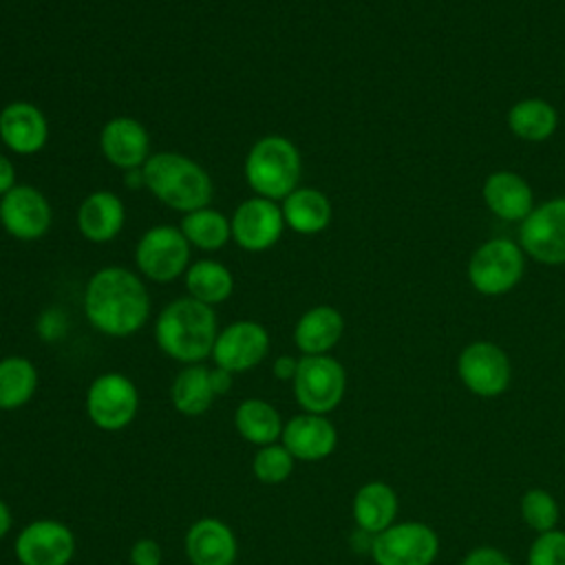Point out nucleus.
Wrapping results in <instances>:
<instances>
[{"label":"nucleus","instance_id":"obj_5","mask_svg":"<svg viewBox=\"0 0 565 565\" xmlns=\"http://www.w3.org/2000/svg\"><path fill=\"white\" fill-rule=\"evenodd\" d=\"M294 397L302 413L329 415L335 411L347 391V373L344 366L324 355H302L298 360V371L291 380Z\"/></svg>","mask_w":565,"mask_h":565},{"label":"nucleus","instance_id":"obj_41","mask_svg":"<svg viewBox=\"0 0 565 565\" xmlns=\"http://www.w3.org/2000/svg\"><path fill=\"white\" fill-rule=\"evenodd\" d=\"M2 413H4V411H2V408H0V419H2Z\"/></svg>","mask_w":565,"mask_h":565},{"label":"nucleus","instance_id":"obj_33","mask_svg":"<svg viewBox=\"0 0 565 565\" xmlns=\"http://www.w3.org/2000/svg\"><path fill=\"white\" fill-rule=\"evenodd\" d=\"M527 565H565V532L554 527L536 534L527 550Z\"/></svg>","mask_w":565,"mask_h":565},{"label":"nucleus","instance_id":"obj_40","mask_svg":"<svg viewBox=\"0 0 565 565\" xmlns=\"http://www.w3.org/2000/svg\"><path fill=\"white\" fill-rule=\"evenodd\" d=\"M11 525H13L11 508L7 505V501H4V499H0V541H2V539L9 534Z\"/></svg>","mask_w":565,"mask_h":565},{"label":"nucleus","instance_id":"obj_30","mask_svg":"<svg viewBox=\"0 0 565 565\" xmlns=\"http://www.w3.org/2000/svg\"><path fill=\"white\" fill-rule=\"evenodd\" d=\"M179 230L183 232L188 243H192L205 252H214V249L223 247L227 243V238L232 236L230 221L221 212L210 210V207L188 212L183 216Z\"/></svg>","mask_w":565,"mask_h":565},{"label":"nucleus","instance_id":"obj_3","mask_svg":"<svg viewBox=\"0 0 565 565\" xmlns=\"http://www.w3.org/2000/svg\"><path fill=\"white\" fill-rule=\"evenodd\" d=\"M143 185L168 207L194 212L207 207L214 188L210 174L192 159L179 152L150 154L141 166Z\"/></svg>","mask_w":565,"mask_h":565},{"label":"nucleus","instance_id":"obj_23","mask_svg":"<svg viewBox=\"0 0 565 565\" xmlns=\"http://www.w3.org/2000/svg\"><path fill=\"white\" fill-rule=\"evenodd\" d=\"M126 210L117 194L108 190H97L88 194L77 210V227L84 238L93 243L113 241L124 227Z\"/></svg>","mask_w":565,"mask_h":565},{"label":"nucleus","instance_id":"obj_18","mask_svg":"<svg viewBox=\"0 0 565 565\" xmlns=\"http://www.w3.org/2000/svg\"><path fill=\"white\" fill-rule=\"evenodd\" d=\"M99 146L104 157L124 170L141 168L148 161L150 139L146 128L132 117L110 119L99 135Z\"/></svg>","mask_w":565,"mask_h":565},{"label":"nucleus","instance_id":"obj_27","mask_svg":"<svg viewBox=\"0 0 565 565\" xmlns=\"http://www.w3.org/2000/svg\"><path fill=\"white\" fill-rule=\"evenodd\" d=\"M556 124L558 115L554 106L539 97L521 99L508 110V128L525 141H545L554 135Z\"/></svg>","mask_w":565,"mask_h":565},{"label":"nucleus","instance_id":"obj_26","mask_svg":"<svg viewBox=\"0 0 565 565\" xmlns=\"http://www.w3.org/2000/svg\"><path fill=\"white\" fill-rule=\"evenodd\" d=\"M170 399L177 413L185 417L203 415L216 399L210 380V369L203 364H185L172 382Z\"/></svg>","mask_w":565,"mask_h":565},{"label":"nucleus","instance_id":"obj_38","mask_svg":"<svg viewBox=\"0 0 565 565\" xmlns=\"http://www.w3.org/2000/svg\"><path fill=\"white\" fill-rule=\"evenodd\" d=\"M210 380H212V388H214V393H216V397H218V395L230 393L232 382H234V373L214 366V369H210Z\"/></svg>","mask_w":565,"mask_h":565},{"label":"nucleus","instance_id":"obj_19","mask_svg":"<svg viewBox=\"0 0 565 565\" xmlns=\"http://www.w3.org/2000/svg\"><path fill=\"white\" fill-rule=\"evenodd\" d=\"M49 137L46 117L29 102H13L0 113V139L18 154H33L44 148Z\"/></svg>","mask_w":565,"mask_h":565},{"label":"nucleus","instance_id":"obj_31","mask_svg":"<svg viewBox=\"0 0 565 565\" xmlns=\"http://www.w3.org/2000/svg\"><path fill=\"white\" fill-rule=\"evenodd\" d=\"M519 512H521L523 523L536 534L554 530L561 519L558 501L545 488L525 490L519 501Z\"/></svg>","mask_w":565,"mask_h":565},{"label":"nucleus","instance_id":"obj_21","mask_svg":"<svg viewBox=\"0 0 565 565\" xmlns=\"http://www.w3.org/2000/svg\"><path fill=\"white\" fill-rule=\"evenodd\" d=\"M483 201L501 221H523L534 210L532 188L523 177L510 170L492 172L483 181Z\"/></svg>","mask_w":565,"mask_h":565},{"label":"nucleus","instance_id":"obj_22","mask_svg":"<svg viewBox=\"0 0 565 565\" xmlns=\"http://www.w3.org/2000/svg\"><path fill=\"white\" fill-rule=\"evenodd\" d=\"M344 318L335 307L318 305L305 311L294 327V342L302 355H324L342 338Z\"/></svg>","mask_w":565,"mask_h":565},{"label":"nucleus","instance_id":"obj_16","mask_svg":"<svg viewBox=\"0 0 565 565\" xmlns=\"http://www.w3.org/2000/svg\"><path fill=\"white\" fill-rule=\"evenodd\" d=\"M280 444L296 461H322L338 446V430L327 415L300 413L285 422Z\"/></svg>","mask_w":565,"mask_h":565},{"label":"nucleus","instance_id":"obj_29","mask_svg":"<svg viewBox=\"0 0 565 565\" xmlns=\"http://www.w3.org/2000/svg\"><path fill=\"white\" fill-rule=\"evenodd\" d=\"M185 287L190 291V298L212 307L230 298L234 289V278L225 265L216 260H199L185 271Z\"/></svg>","mask_w":565,"mask_h":565},{"label":"nucleus","instance_id":"obj_10","mask_svg":"<svg viewBox=\"0 0 565 565\" xmlns=\"http://www.w3.org/2000/svg\"><path fill=\"white\" fill-rule=\"evenodd\" d=\"M521 249L543 265L565 263V196L536 205L519 227Z\"/></svg>","mask_w":565,"mask_h":565},{"label":"nucleus","instance_id":"obj_24","mask_svg":"<svg viewBox=\"0 0 565 565\" xmlns=\"http://www.w3.org/2000/svg\"><path fill=\"white\" fill-rule=\"evenodd\" d=\"M282 426L285 422L280 413L267 399L260 397H247L234 411L236 433L256 448L280 441Z\"/></svg>","mask_w":565,"mask_h":565},{"label":"nucleus","instance_id":"obj_36","mask_svg":"<svg viewBox=\"0 0 565 565\" xmlns=\"http://www.w3.org/2000/svg\"><path fill=\"white\" fill-rule=\"evenodd\" d=\"M38 333L42 340H57L64 333V316L57 309H49L38 320Z\"/></svg>","mask_w":565,"mask_h":565},{"label":"nucleus","instance_id":"obj_34","mask_svg":"<svg viewBox=\"0 0 565 565\" xmlns=\"http://www.w3.org/2000/svg\"><path fill=\"white\" fill-rule=\"evenodd\" d=\"M130 565H161L163 563V550L154 539H139L130 547Z\"/></svg>","mask_w":565,"mask_h":565},{"label":"nucleus","instance_id":"obj_17","mask_svg":"<svg viewBox=\"0 0 565 565\" xmlns=\"http://www.w3.org/2000/svg\"><path fill=\"white\" fill-rule=\"evenodd\" d=\"M183 545L190 565H234L238 556L234 530L216 516L194 521L185 532Z\"/></svg>","mask_w":565,"mask_h":565},{"label":"nucleus","instance_id":"obj_14","mask_svg":"<svg viewBox=\"0 0 565 565\" xmlns=\"http://www.w3.org/2000/svg\"><path fill=\"white\" fill-rule=\"evenodd\" d=\"M232 238L247 252H263L271 247L285 227L282 210L263 196H254L243 201L232 221Z\"/></svg>","mask_w":565,"mask_h":565},{"label":"nucleus","instance_id":"obj_1","mask_svg":"<svg viewBox=\"0 0 565 565\" xmlns=\"http://www.w3.org/2000/svg\"><path fill=\"white\" fill-rule=\"evenodd\" d=\"M84 311L97 331L126 338L146 324L150 296L143 282L126 267H104L86 285Z\"/></svg>","mask_w":565,"mask_h":565},{"label":"nucleus","instance_id":"obj_28","mask_svg":"<svg viewBox=\"0 0 565 565\" xmlns=\"http://www.w3.org/2000/svg\"><path fill=\"white\" fill-rule=\"evenodd\" d=\"M38 388V369L22 355L0 360V408L18 411L31 402Z\"/></svg>","mask_w":565,"mask_h":565},{"label":"nucleus","instance_id":"obj_8","mask_svg":"<svg viewBox=\"0 0 565 565\" xmlns=\"http://www.w3.org/2000/svg\"><path fill=\"white\" fill-rule=\"evenodd\" d=\"M525 252L510 238H492L475 249L468 263V280L483 296L508 294L523 276Z\"/></svg>","mask_w":565,"mask_h":565},{"label":"nucleus","instance_id":"obj_13","mask_svg":"<svg viewBox=\"0 0 565 565\" xmlns=\"http://www.w3.org/2000/svg\"><path fill=\"white\" fill-rule=\"evenodd\" d=\"M269 351V333L254 320H238L218 331L212 360L230 373H245L260 364Z\"/></svg>","mask_w":565,"mask_h":565},{"label":"nucleus","instance_id":"obj_20","mask_svg":"<svg viewBox=\"0 0 565 565\" xmlns=\"http://www.w3.org/2000/svg\"><path fill=\"white\" fill-rule=\"evenodd\" d=\"M399 510L397 492L386 481L362 483L351 501V514L362 534L375 536L395 523Z\"/></svg>","mask_w":565,"mask_h":565},{"label":"nucleus","instance_id":"obj_35","mask_svg":"<svg viewBox=\"0 0 565 565\" xmlns=\"http://www.w3.org/2000/svg\"><path fill=\"white\" fill-rule=\"evenodd\" d=\"M459 565H512L510 558L499 550V547H492V545H479V547H472Z\"/></svg>","mask_w":565,"mask_h":565},{"label":"nucleus","instance_id":"obj_6","mask_svg":"<svg viewBox=\"0 0 565 565\" xmlns=\"http://www.w3.org/2000/svg\"><path fill=\"white\" fill-rule=\"evenodd\" d=\"M369 554L375 565H433L439 536L424 521H402L371 536Z\"/></svg>","mask_w":565,"mask_h":565},{"label":"nucleus","instance_id":"obj_11","mask_svg":"<svg viewBox=\"0 0 565 565\" xmlns=\"http://www.w3.org/2000/svg\"><path fill=\"white\" fill-rule=\"evenodd\" d=\"M75 550L77 541L73 530L57 519H35L26 523L13 541L20 565H68Z\"/></svg>","mask_w":565,"mask_h":565},{"label":"nucleus","instance_id":"obj_7","mask_svg":"<svg viewBox=\"0 0 565 565\" xmlns=\"http://www.w3.org/2000/svg\"><path fill=\"white\" fill-rule=\"evenodd\" d=\"M139 411V391L124 373H102L86 391V415L95 428L119 433L128 428Z\"/></svg>","mask_w":565,"mask_h":565},{"label":"nucleus","instance_id":"obj_9","mask_svg":"<svg viewBox=\"0 0 565 565\" xmlns=\"http://www.w3.org/2000/svg\"><path fill=\"white\" fill-rule=\"evenodd\" d=\"M457 375L472 395L490 399L508 391L512 382V364L499 344L477 340L461 349L457 358Z\"/></svg>","mask_w":565,"mask_h":565},{"label":"nucleus","instance_id":"obj_39","mask_svg":"<svg viewBox=\"0 0 565 565\" xmlns=\"http://www.w3.org/2000/svg\"><path fill=\"white\" fill-rule=\"evenodd\" d=\"M15 185L13 163L0 152V194H7Z\"/></svg>","mask_w":565,"mask_h":565},{"label":"nucleus","instance_id":"obj_15","mask_svg":"<svg viewBox=\"0 0 565 565\" xmlns=\"http://www.w3.org/2000/svg\"><path fill=\"white\" fill-rule=\"evenodd\" d=\"M51 216L49 201L33 185H13L0 199V223L20 241L40 238L49 230Z\"/></svg>","mask_w":565,"mask_h":565},{"label":"nucleus","instance_id":"obj_12","mask_svg":"<svg viewBox=\"0 0 565 565\" xmlns=\"http://www.w3.org/2000/svg\"><path fill=\"white\" fill-rule=\"evenodd\" d=\"M137 267L150 280L168 282L185 271L190 260V243L181 230L170 225L150 227L135 249Z\"/></svg>","mask_w":565,"mask_h":565},{"label":"nucleus","instance_id":"obj_25","mask_svg":"<svg viewBox=\"0 0 565 565\" xmlns=\"http://www.w3.org/2000/svg\"><path fill=\"white\" fill-rule=\"evenodd\" d=\"M282 218L298 234H318L331 221L329 199L313 188H296L282 199Z\"/></svg>","mask_w":565,"mask_h":565},{"label":"nucleus","instance_id":"obj_4","mask_svg":"<svg viewBox=\"0 0 565 565\" xmlns=\"http://www.w3.org/2000/svg\"><path fill=\"white\" fill-rule=\"evenodd\" d=\"M245 179L263 199L278 201L289 196L300 181L298 148L280 135L258 139L247 152Z\"/></svg>","mask_w":565,"mask_h":565},{"label":"nucleus","instance_id":"obj_32","mask_svg":"<svg viewBox=\"0 0 565 565\" xmlns=\"http://www.w3.org/2000/svg\"><path fill=\"white\" fill-rule=\"evenodd\" d=\"M294 463L296 459L291 457V452L280 441H276L256 448L252 459V472L260 483L278 486L291 477Z\"/></svg>","mask_w":565,"mask_h":565},{"label":"nucleus","instance_id":"obj_37","mask_svg":"<svg viewBox=\"0 0 565 565\" xmlns=\"http://www.w3.org/2000/svg\"><path fill=\"white\" fill-rule=\"evenodd\" d=\"M271 371H274V377H278L280 382H291L296 371H298V360L291 358V355H278L274 360Z\"/></svg>","mask_w":565,"mask_h":565},{"label":"nucleus","instance_id":"obj_2","mask_svg":"<svg viewBox=\"0 0 565 565\" xmlns=\"http://www.w3.org/2000/svg\"><path fill=\"white\" fill-rule=\"evenodd\" d=\"M216 335L214 309L190 296L172 300L154 322V340L159 349L183 364H201L212 355Z\"/></svg>","mask_w":565,"mask_h":565}]
</instances>
